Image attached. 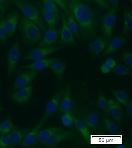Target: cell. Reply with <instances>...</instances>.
Segmentation results:
<instances>
[{"mask_svg":"<svg viewBox=\"0 0 132 148\" xmlns=\"http://www.w3.org/2000/svg\"><path fill=\"white\" fill-rule=\"evenodd\" d=\"M86 1L68 0V3L69 12L78 26L81 39L88 41L97 35L98 19L95 12Z\"/></svg>","mask_w":132,"mask_h":148,"instance_id":"obj_1","label":"cell"},{"mask_svg":"<svg viewBox=\"0 0 132 148\" xmlns=\"http://www.w3.org/2000/svg\"><path fill=\"white\" fill-rule=\"evenodd\" d=\"M19 29L23 41L26 45L33 46L41 39V29L33 22L24 16L22 17Z\"/></svg>","mask_w":132,"mask_h":148,"instance_id":"obj_2","label":"cell"},{"mask_svg":"<svg viewBox=\"0 0 132 148\" xmlns=\"http://www.w3.org/2000/svg\"><path fill=\"white\" fill-rule=\"evenodd\" d=\"M22 12L23 16L36 24L43 31H46L44 22L39 9L27 0H12Z\"/></svg>","mask_w":132,"mask_h":148,"instance_id":"obj_3","label":"cell"},{"mask_svg":"<svg viewBox=\"0 0 132 148\" xmlns=\"http://www.w3.org/2000/svg\"><path fill=\"white\" fill-rule=\"evenodd\" d=\"M118 9L111 7L105 14L102 21V31L104 36L109 40L113 36L117 18V12Z\"/></svg>","mask_w":132,"mask_h":148,"instance_id":"obj_4","label":"cell"},{"mask_svg":"<svg viewBox=\"0 0 132 148\" xmlns=\"http://www.w3.org/2000/svg\"><path fill=\"white\" fill-rule=\"evenodd\" d=\"M64 89H61L57 91L46 104L44 113L39 122L44 124L58 110L60 101L63 95Z\"/></svg>","mask_w":132,"mask_h":148,"instance_id":"obj_5","label":"cell"},{"mask_svg":"<svg viewBox=\"0 0 132 148\" xmlns=\"http://www.w3.org/2000/svg\"><path fill=\"white\" fill-rule=\"evenodd\" d=\"M21 56L20 43L17 40L9 49L7 56L8 74L12 76L15 71Z\"/></svg>","mask_w":132,"mask_h":148,"instance_id":"obj_6","label":"cell"},{"mask_svg":"<svg viewBox=\"0 0 132 148\" xmlns=\"http://www.w3.org/2000/svg\"><path fill=\"white\" fill-rule=\"evenodd\" d=\"M33 86L28 85L14 90L11 95L12 101L19 105H25L31 100L33 92Z\"/></svg>","mask_w":132,"mask_h":148,"instance_id":"obj_7","label":"cell"},{"mask_svg":"<svg viewBox=\"0 0 132 148\" xmlns=\"http://www.w3.org/2000/svg\"><path fill=\"white\" fill-rule=\"evenodd\" d=\"M64 47H38L28 53L23 60H37L44 58L48 55L64 48Z\"/></svg>","mask_w":132,"mask_h":148,"instance_id":"obj_8","label":"cell"},{"mask_svg":"<svg viewBox=\"0 0 132 148\" xmlns=\"http://www.w3.org/2000/svg\"><path fill=\"white\" fill-rule=\"evenodd\" d=\"M73 108V102L72 97L70 83H68L64 89L62 98L60 101L58 111L60 114L71 113Z\"/></svg>","mask_w":132,"mask_h":148,"instance_id":"obj_9","label":"cell"},{"mask_svg":"<svg viewBox=\"0 0 132 148\" xmlns=\"http://www.w3.org/2000/svg\"><path fill=\"white\" fill-rule=\"evenodd\" d=\"M108 40L103 36H99L89 45V51L91 60H94L107 47Z\"/></svg>","mask_w":132,"mask_h":148,"instance_id":"obj_10","label":"cell"},{"mask_svg":"<svg viewBox=\"0 0 132 148\" xmlns=\"http://www.w3.org/2000/svg\"><path fill=\"white\" fill-rule=\"evenodd\" d=\"M39 72L29 70L28 71H24L21 73L15 80L12 87V90L24 87L29 85L35 79L38 75Z\"/></svg>","mask_w":132,"mask_h":148,"instance_id":"obj_11","label":"cell"},{"mask_svg":"<svg viewBox=\"0 0 132 148\" xmlns=\"http://www.w3.org/2000/svg\"><path fill=\"white\" fill-rule=\"evenodd\" d=\"M44 125L39 122L37 125L32 130H30L19 145L21 147H31L38 143V136L39 132Z\"/></svg>","mask_w":132,"mask_h":148,"instance_id":"obj_12","label":"cell"},{"mask_svg":"<svg viewBox=\"0 0 132 148\" xmlns=\"http://www.w3.org/2000/svg\"><path fill=\"white\" fill-rule=\"evenodd\" d=\"M20 15L18 11H13L3 18L7 32V38L13 36L19 21Z\"/></svg>","mask_w":132,"mask_h":148,"instance_id":"obj_13","label":"cell"},{"mask_svg":"<svg viewBox=\"0 0 132 148\" xmlns=\"http://www.w3.org/2000/svg\"><path fill=\"white\" fill-rule=\"evenodd\" d=\"M62 26L60 34V42L63 45H75L76 42L73 34L68 27L67 19L64 14L62 15Z\"/></svg>","mask_w":132,"mask_h":148,"instance_id":"obj_14","label":"cell"},{"mask_svg":"<svg viewBox=\"0 0 132 148\" xmlns=\"http://www.w3.org/2000/svg\"><path fill=\"white\" fill-rule=\"evenodd\" d=\"M108 111L110 116L117 123L120 124L123 116V112L120 104L114 99H108Z\"/></svg>","mask_w":132,"mask_h":148,"instance_id":"obj_15","label":"cell"},{"mask_svg":"<svg viewBox=\"0 0 132 148\" xmlns=\"http://www.w3.org/2000/svg\"><path fill=\"white\" fill-rule=\"evenodd\" d=\"M83 121L87 126L90 131L95 132L98 129L99 124V113L96 111H89L84 113Z\"/></svg>","mask_w":132,"mask_h":148,"instance_id":"obj_16","label":"cell"},{"mask_svg":"<svg viewBox=\"0 0 132 148\" xmlns=\"http://www.w3.org/2000/svg\"><path fill=\"white\" fill-rule=\"evenodd\" d=\"M71 131L64 130L52 136L43 145L47 148H54L57 146L60 143L68 139L71 136Z\"/></svg>","mask_w":132,"mask_h":148,"instance_id":"obj_17","label":"cell"},{"mask_svg":"<svg viewBox=\"0 0 132 148\" xmlns=\"http://www.w3.org/2000/svg\"><path fill=\"white\" fill-rule=\"evenodd\" d=\"M126 38L123 37H115L108 44L107 47L104 51L101 57L107 56L117 51L124 45Z\"/></svg>","mask_w":132,"mask_h":148,"instance_id":"obj_18","label":"cell"},{"mask_svg":"<svg viewBox=\"0 0 132 148\" xmlns=\"http://www.w3.org/2000/svg\"><path fill=\"white\" fill-rule=\"evenodd\" d=\"M55 58L42 59L35 60L34 62L21 67L20 69H29L34 71H40L49 68L52 62Z\"/></svg>","mask_w":132,"mask_h":148,"instance_id":"obj_19","label":"cell"},{"mask_svg":"<svg viewBox=\"0 0 132 148\" xmlns=\"http://www.w3.org/2000/svg\"><path fill=\"white\" fill-rule=\"evenodd\" d=\"M30 128H21L15 126L10 133L11 143L10 147H15L19 145Z\"/></svg>","mask_w":132,"mask_h":148,"instance_id":"obj_20","label":"cell"},{"mask_svg":"<svg viewBox=\"0 0 132 148\" xmlns=\"http://www.w3.org/2000/svg\"><path fill=\"white\" fill-rule=\"evenodd\" d=\"M64 130V128L59 127H50L41 129L38 134V142L43 145L55 134Z\"/></svg>","mask_w":132,"mask_h":148,"instance_id":"obj_21","label":"cell"},{"mask_svg":"<svg viewBox=\"0 0 132 148\" xmlns=\"http://www.w3.org/2000/svg\"><path fill=\"white\" fill-rule=\"evenodd\" d=\"M58 31L54 28H49L46 31L42 40L38 47H48L56 42L58 38Z\"/></svg>","mask_w":132,"mask_h":148,"instance_id":"obj_22","label":"cell"},{"mask_svg":"<svg viewBox=\"0 0 132 148\" xmlns=\"http://www.w3.org/2000/svg\"><path fill=\"white\" fill-rule=\"evenodd\" d=\"M67 66V64L65 62L55 58L51 64L49 68L54 73L58 80L62 82Z\"/></svg>","mask_w":132,"mask_h":148,"instance_id":"obj_23","label":"cell"},{"mask_svg":"<svg viewBox=\"0 0 132 148\" xmlns=\"http://www.w3.org/2000/svg\"><path fill=\"white\" fill-rule=\"evenodd\" d=\"M74 124L77 130L81 133L88 145L90 144L91 133L90 130L82 119H78L74 116Z\"/></svg>","mask_w":132,"mask_h":148,"instance_id":"obj_24","label":"cell"},{"mask_svg":"<svg viewBox=\"0 0 132 148\" xmlns=\"http://www.w3.org/2000/svg\"><path fill=\"white\" fill-rule=\"evenodd\" d=\"M103 127L107 134L109 135H117L120 134L119 129L117 125L105 115H103L102 116Z\"/></svg>","mask_w":132,"mask_h":148,"instance_id":"obj_25","label":"cell"},{"mask_svg":"<svg viewBox=\"0 0 132 148\" xmlns=\"http://www.w3.org/2000/svg\"><path fill=\"white\" fill-rule=\"evenodd\" d=\"M41 12L49 28L55 27L59 21V14L48 11L44 7L41 8Z\"/></svg>","mask_w":132,"mask_h":148,"instance_id":"obj_26","label":"cell"},{"mask_svg":"<svg viewBox=\"0 0 132 148\" xmlns=\"http://www.w3.org/2000/svg\"><path fill=\"white\" fill-rule=\"evenodd\" d=\"M132 28V10L131 9L124 10V25L122 33L126 34L131 31Z\"/></svg>","mask_w":132,"mask_h":148,"instance_id":"obj_27","label":"cell"},{"mask_svg":"<svg viewBox=\"0 0 132 148\" xmlns=\"http://www.w3.org/2000/svg\"><path fill=\"white\" fill-rule=\"evenodd\" d=\"M97 107L105 113L106 116L110 117L108 111V99H107L104 93L101 91H99L98 92L97 101Z\"/></svg>","mask_w":132,"mask_h":148,"instance_id":"obj_28","label":"cell"},{"mask_svg":"<svg viewBox=\"0 0 132 148\" xmlns=\"http://www.w3.org/2000/svg\"><path fill=\"white\" fill-rule=\"evenodd\" d=\"M15 126L10 116H8L6 119L0 124V134L5 135L10 134Z\"/></svg>","mask_w":132,"mask_h":148,"instance_id":"obj_29","label":"cell"},{"mask_svg":"<svg viewBox=\"0 0 132 148\" xmlns=\"http://www.w3.org/2000/svg\"><path fill=\"white\" fill-rule=\"evenodd\" d=\"M67 23L68 27L71 31L72 33L77 39L80 40L81 38L77 23L74 18L73 16L70 12L67 16Z\"/></svg>","mask_w":132,"mask_h":148,"instance_id":"obj_30","label":"cell"},{"mask_svg":"<svg viewBox=\"0 0 132 148\" xmlns=\"http://www.w3.org/2000/svg\"><path fill=\"white\" fill-rule=\"evenodd\" d=\"M111 91L117 100L124 106H127L130 102L128 95L125 91L114 89H112Z\"/></svg>","mask_w":132,"mask_h":148,"instance_id":"obj_31","label":"cell"},{"mask_svg":"<svg viewBox=\"0 0 132 148\" xmlns=\"http://www.w3.org/2000/svg\"><path fill=\"white\" fill-rule=\"evenodd\" d=\"M112 72L115 75H128L131 76L132 75L131 70L129 67L123 64H116Z\"/></svg>","mask_w":132,"mask_h":148,"instance_id":"obj_32","label":"cell"},{"mask_svg":"<svg viewBox=\"0 0 132 148\" xmlns=\"http://www.w3.org/2000/svg\"><path fill=\"white\" fill-rule=\"evenodd\" d=\"M61 120L64 127H71L74 124V115L69 112L63 113L61 116Z\"/></svg>","mask_w":132,"mask_h":148,"instance_id":"obj_33","label":"cell"},{"mask_svg":"<svg viewBox=\"0 0 132 148\" xmlns=\"http://www.w3.org/2000/svg\"><path fill=\"white\" fill-rule=\"evenodd\" d=\"M44 8L48 11L59 14V10L57 4L50 0H42Z\"/></svg>","mask_w":132,"mask_h":148,"instance_id":"obj_34","label":"cell"},{"mask_svg":"<svg viewBox=\"0 0 132 148\" xmlns=\"http://www.w3.org/2000/svg\"><path fill=\"white\" fill-rule=\"evenodd\" d=\"M8 33L3 18L0 20V42L4 44L7 38Z\"/></svg>","mask_w":132,"mask_h":148,"instance_id":"obj_35","label":"cell"},{"mask_svg":"<svg viewBox=\"0 0 132 148\" xmlns=\"http://www.w3.org/2000/svg\"><path fill=\"white\" fill-rule=\"evenodd\" d=\"M122 60L130 68H132V54L131 52L125 51L122 56Z\"/></svg>","mask_w":132,"mask_h":148,"instance_id":"obj_36","label":"cell"},{"mask_svg":"<svg viewBox=\"0 0 132 148\" xmlns=\"http://www.w3.org/2000/svg\"><path fill=\"white\" fill-rule=\"evenodd\" d=\"M11 141L10 134L2 135L0 136V148L10 147Z\"/></svg>","mask_w":132,"mask_h":148,"instance_id":"obj_37","label":"cell"},{"mask_svg":"<svg viewBox=\"0 0 132 148\" xmlns=\"http://www.w3.org/2000/svg\"><path fill=\"white\" fill-rule=\"evenodd\" d=\"M61 7L65 13L66 16L69 14V10L68 7V0H50Z\"/></svg>","mask_w":132,"mask_h":148,"instance_id":"obj_38","label":"cell"},{"mask_svg":"<svg viewBox=\"0 0 132 148\" xmlns=\"http://www.w3.org/2000/svg\"><path fill=\"white\" fill-rule=\"evenodd\" d=\"M102 9L108 10L110 8L108 0H92Z\"/></svg>","mask_w":132,"mask_h":148,"instance_id":"obj_39","label":"cell"},{"mask_svg":"<svg viewBox=\"0 0 132 148\" xmlns=\"http://www.w3.org/2000/svg\"><path fill=\"white\" fill-rule=\"evenodd\" d=\"M9 6V0H0V11L2 13H5Z\"/></svg>","mask_w":132,"mask_h":148,"instance_id":"obj_40","label":"cell"},{"mask_svg":"<svg viewBox=\"0 0 132 148\" xmlns=\"http://www.w3.org/2000/svg\"><path fill=\"white\" fill-rule=\"evenodd\" d=\"M100 70L104 74L108 73L111 70V68L106 64H104L100 67Z\"/></svg>","mask_w":132,"mask_h":148,"instance_id":"obj_41","label":"cell"},{"mask_svg":"<svg viewBox=\"0 0 132 148\" xmlns=\"http://www.w3.org/2000/svg\"><path fill=\"white\" fill-rule=\"evenodd\" d=\"M105 64H107L111 68H114L116 65V62L112 58H108L105 61Z\"/></svg>","mask_w":132,"mask_h":148,"instance_id":"obj_42","label":"cell"},{"mask_svg":"<svg viewBox=\"0 0 132 148\" xmlns=\"http://www.w3.org/2000/svg\"><path fill=\"white\" fill-rule=\"evenodd\" d=\"M127 109H126V114L129 117H131L132 114V101H130L129 103L127 105Z\"/></svg>","mask_w":132,"mask_h":148,"instance_id":"obj_43","label":"cell"},{"mask_svg":"<svg viewBox=\"0 0 132 148\" xmlns=\"http://www.w3.org/2000/svg\"><path fill=\"white\" fill-rule=\"evenodd\" d=\"M111 7H114L118 9L119 0H108Z\"/></svg>","mask_w":132,"mask_h":148,"instance_id":"obj_44","label":"cell"},{"mask_svg":"<svg viewBox=\"0 0 132 148\" xmlns=\"http://www.w3.org/2000/svg\"><path fill=\"white\" fill-rule=\"evenodd\" d=\"M116 147L117 148H124L125 147V145H117L116 146Z\"/></svg>","mask_w":132,"mask_h":148,"instance_id":"obj_45","label":"cell"},{"mask_svg":"<svg viewBox=\"0 0 132 148\" xmlns=\"http://www.w3.org/2000/svg\"><path fill=\"white\" fill-rule=\"evenodd\" d=\"M4 108L2 106H0V112H2L3 110H4Z\"/></svg>","mask_w":132,"mask_h":148,"instance_id":"obj_46","label":"cell"},{"mask_svg":"<svg viewBox=\"0 0 132 148\" xmlns=\"http://www.w3.org/2000/svg\"><path fill=\"white\" fill-rule=\"evenodd\" d=\"M3 17H3V15H2V14L0 13V20L2 19V18H3Z\"/></svg>","mask_w":132,"mask_h":148,"instance_id":"obj_47","label":"cell"},{"mask_svg":"<svg viewBox=\"0 0 132 148\" xmlns=\"http://www.w3.org/2000/svg\"><path fill=\"white\" fill-rule=\"evenodd\" d=\"M85 1H86V2H91V0H85Z\"/></svg>","mask_w":132,"mask_h":148,"instance_id":"obj_48","label":"cell"},{"mask_svg":"<svg viewBox=\"0 0 132 148\" xmlns=\"http://www.w3.org/2000/svg\"><path fill=\"white\" fill-rule=\"evenodd\" d=\"M129 1H130L131 2H132V0H129Z\"/></svg>","mask_w":132,"mask_h":148,"instance_id":"obj_49","label":"cell"}]
</instances>
